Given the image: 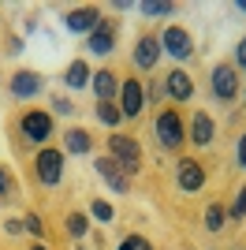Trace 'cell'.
Listing matches in <instances>:
<instances>
[{"mask_svg":"<svg viewBox=\"0 0 246 250\" xmlns=\"http://www.w3.org/2000/svg\"><path fill=\"white\" fill-rule=\"evenodd\" d=\"M15 135L26 142V146H49V138L56 135V120L45 108H26V112L15 120Z\"/></svg>","mask_w":246,"mask_h":250,"instance_id":"6da1fadb","label":"cell"},{"mask_svg":"<svg viewBox=\"0 0 246 250\" xmlns=\"http://www.w3.org/2000/svg\"><path fill=\"white\" fill-rule=\"evenodd\" d=\"M153 135H157V142H161V149H168V153H179V149L186 146V124H183V112H179L175 104H168V108L157 112Z\"/></svg>","mask_w":246,"mask_h":250,"instance_id":"7a4b0ae2","label":"cell"},{"mask_svg":"<svg viewBox=\"0 0 246 250\" xmlns=\"http://www.w3.org/2000/svg\"><path fill=\"white\" fill-rule=\"evenodd\" d=\"M63 165H67V153L56 146H41L34 153V176H38L41 187H60L63 183Z\"/></svg>","mask_w":246,"mask_h":250,"instance_id":"3957f363","label":"cell"},{"mask_svg":"<svg viewBox=\"0 0 246 250\" xmlns=\"http://www.w3.org/2000/svg\"><path fill=\"white\" fill-rule=\"evenodd\" d=\"M239 86H243V75L235 71V63H213V75H209V90H213V97L220 104H231L239 97Z\"/></svg>","mask_w":246,"mask_h":250,"instance_id":"277c9868","label":"cell"},{"mask_svg":"<svg viewBox=\"0 0 246 250\" xmlns=\"http://www.w3.org/2000/svg\"><path fill=\"white\" fill-rule=\"evenodd\" d=\"M104 146H108V157L120 161V168L127 172V176L142 172V149H138V138L134 135H108Z\"/></svg>","mask_w":246,"mask_h":250,"instance_id":"5b68a950","label":"cell"},{"mask_svg":"<svg viewBox=\"0 0 246 250\" xmlns=\"http://www.w3.org/2000/svg\"><path fill=\"white\" fill-rule=\"evenodd\" d=\"M120 112H123V124L127 120H138L145 108V83L138 79V75H123V83H120Z\"/></svg>","mask_w":246,"mask_h":250,"instance_id":"8992f818","label":"cell"},{"mask_svg":"<svg viewBox=\"0 0 246 250\" xmlns=\"http://www.w3.org/2000/svg\"><path fill=\"white\" fill-rule=\"evenodd\" d=\"M161 49L172 56V60H190L194 56V34L186 30V26H179V22H168L161 30Z\"/></svg>","mask_w":246,"mask_h":250,"instance_id":"52a82bcc","label":"cell"},{"mask_svg":"<svg viewBox=\"0 0 246 250\" xmlns=\"http://www.w3.org/2000/svg\"><path fill=\"white\" fill-rule=\"evenodd\" d=\"M164 49H161V34L153 30H142L138 38H134V49H131V63L138 67V71H153L157 63H161Z\"/></svg>","mask_w":246,"mask_h":250,"instance_id":"ba28073f","label":"cell"},{"mask_svg":"<svg viewBox=\"0 0 246 250\" xmlns=\"http://www.w3.org/2000/svg\"><path fill=\"white\" fill-rule=\"evenodd\" d=\"M45 94V79L30 67H19V71L8 79V97L11 101H34V97Z\"/></svg>","mask_w":246,"mask_h":250,"instance_id":"9c48e42d","label":"cell"},{"mask_svg":"<svg viewBox=\"0 0 246 250\" xmlns=\"http://www.w3.org/2000/svg\"><path fill=\"white\" fill-rule=\"evenodd\" d=\"M205 179H209V172H205V165L198 157H179L175 161V183H179L183 194H198L205 187Z\"/></svg>","mask_w":246,"mask_h":250,"instance_id":"30bf717a","label":"cell"},{"mask_svg":"<svg viewBox=\"0 0 246 250\" xmlns=\"http://www.w3.org/2000/svg\"><path fill=\"white\" fill-rule=\"evenodd\" d=\"M216 138V120L205 108H198V112H190V124H186V142L194 149H209Z\"/></svg>","mask_w":246,"mask_h":250,"instance_id":"8fae6325","label":"cell"},{"mask_svg":"<svg viewBox=\"0 0 246 250\" xmlns=\"http://www.w3.org/2000/svg\"><path fill=\"white\" fill-rule=\"evenodd\" d=\"M116 34H120V22L108 19V15H101V22H97V26H93V34L86 38V49H90L93 56H112Z\"/></svg>","mask_w":246,"mask_h":250,"instance_id":"7c38bea8","label":"cell"},{"mask_svg":"<svg viewBox=\"0 0 246 250\" xmlns=\"http://www.w3.org/2000/svg\"><path fill=\"white\" fill-rule=\"evenodd\" d=\"M93 172L101 179H108V187L116 190V194H131V176L120 168V161H112L108 153H101V157H93Z\"/></svg>","mask_w":246,"mask_h":250,"instance_id":"4fadbf2b","label":"cell"},{"mask_svg":"<svg viewBox=\"0 0 246 250\" xmlns=\"http://www.w3.org/2000/svg\"><path fill=\"white\" fill-rule=\"evenodd\" d=\"M97 22H101V8H97V4H82V8H71L63 15V30L67 34H86V38H90Z\"/></svg>","mask_w":246,"mask_h":250,"instance_id":"5bb4252c","label":"cell"},{"mask_svg":"<svg viewBox=\"0 0 246 250\" xmlns=\"http://www.w3.org/2000/svg\"><path fill=\"white\" fill-rule=\"evenodd\" d=\"M164 94L172 97L175 104H186L190 97H194V79H190V71H183V67H172V71L164 75Z\"/></svg>","mask_w":246,"mask_h":250,"instance_id":"9a60e30c","label":"cell"},{"mask_svg":"<svg viewBox=\"0 0 246 250\" xmlns=\"http://www.w3.org/2000/svg\"><path fill=\"white\" fill-rule=\"evenodd\" d=\"M120 71H112V67H97L93 71V79H90V90H93V97L97 101H116L120 97Z\"/></svg>","mask_w":246,"mask_h":250,"instance_id":"2e32d148","label":"cell"},{"mask_svg":"<svg viewBox=\"0 0 246 250\" xmlns=\"http://www.w3.org/2000/svg\"><path fill=\"white\" fill-rule=\"evenodd\" d=\"M63 86L67 90H86L90 86V79H93V67H90V60H82V56H75L67 67H63Z\"/></svg>","mask_w":246,"mask_h":250,"instance_id":"e0dca14e","label":"cell"},{"mask_svg":"<svg viewBox=\"0 0 246 250\" xmlns=\"http://www.w3.org/2000/svg\"><path fill=\"white\" fill-rule=\"evenodd\" d=\"M63 153L90 157L93 153V135L86 131V127H67V131H63Z\"/></svg>","mask_w":246,"mask_h":250,"instance_id":"ac0fdd59","label":"cell"},{"mask_svg":"<svg viewBox=\"0 0 246 250\" xmlns=\"http://www.w3.org/2000/svg\"><path fill=\"white\" fill-rule=\"evenodd\" d=\"M93 120H97L101 127H108V131H116V127L123 124V112H120L116 101H97L93 104Z\"/></svg>","mask_w":246,"mask_h":250,"instance_id":"d6986e66","label":"cell"},{"mask_svg":"<svg viewBox=\"0 0 246 250\" xmlns=\"http://www.w3.org/2000/svg\"><path fill=\"white\" fill-rule=\"evenodd\" d=\"M202 228L205 231H224L227 228V206H220V202H213V206H205V213H202Z\"/></svg>","mask_w":246,"mask_h":250,"instance_id":"ffe728a7","label":"cell"},{"mask_svg":"<svg viewBox=\"0 0 246 250\" xmlns=\"http://www.w3.org/2000/svg\"><path fill=\"white\" fill-rule=\"evenodd\" d=\"M63 231H67L71 239H86V235H90V217H86V213H79V209H75V213H67Z\"/></svg>","mask_w":246,"mask_h":250,"instance_id":"44dd1931","label":"cell"},{"mask_svg":"<svg viewBox=\"0 0 246 250\" xmlns=\"http://www.w3.org/2000/svg\"><path fill=\"white\" fill-rule=\"evenodd\" d=\"M138 11L142 15H149V19H168V15H175V4L172 0H145V4H138Z\"/></svg>","mask_w":246,"mask_h":250,"instance_id":"7402d4cb","label":"cell"},{"mask_svg":"<svg viewBox=\"0 0 246 250\" xmlns=\"http://www.w3.org/2000/svg\"><path fill=\"white\" fill-rule=\"evenodd\" d=\"M227 220H231V224L246 220V187L235 190V198H231V206H227Z\"/></svg>","mask_w":246,"mask_h":250,"instance_id":"603a6c76","label":"cell"},{"mask_svg":"<svg viewBox=\"0 0 246 250\" xmlns=\"http://www.w3.org/2000/svg\"><path fill=\"white\" fill-rule=\"evenodd\" d=\"M90 217H93V220H101V224H112V220H116V209H112V202L93 198V206H90Z\"/></svg>","mask_w":246,"mask_h":250,"instance_id":"cb8c5ba5","label":"cell"},{"mask_svg":"<svg viewBox=\"0 0 246 250\" xmlns=\"http://www.w3.org/2000/svg\"><path fill=\"white\" fill-rule=\"evenodd\" d=\"M22 231H26V235H34V239H45V220L38 217V213H26V217H22Z\"/></svg>","mask_w":246,"mask_h":250,"instance_id":"d4e9b609","label":"cell"},{"mask_svg":"<svg viewBox=\"0 0 246 250\" xmlns=\"http://www.w3.org/2000/svg\"><path fill=\"white\" fill-rule=\"evenodd\" d=\"M116 250H157V247H153L149 239H145V235H123Z\"/></svg>","mask_w":246,"mask_h":250,"instance_id":"484cf974","label":"cell"},{"mask_svg":"<svg viewBox=\"0 0 246 250\" xmlns=\"http://www.w3.org/2000/svg\"><path fill=\"white\" fill-rule=\"evenodd\" d=\"M8 198H15V179H11L8 168H0V202H8Z\"/></svg>","mask_w":246,"mask_h":250,"instance_id":"4316f807","label":"cell"},{"mask_svg":"<svg viewBox=\"0 0 246 250\" xmlns=\"http://www.w3.org/2000/svg\"><path fill=\"white\" fill-rule=\"evenodd\" d=\"M52 112H56V116H75V101H71V97H63V94H56V97H52Z\"/></svg>","mask_w":246,"mask_h":250,"instance_id":"83f0119b","label":"cell"},{"mask_svg":"<svg viewBox=\"0 0 246 250\" xmlns=\"http://www.w3.org/2000/svg\"><path fill=\"white\" fill-rule=\"evenodd\" d=\"M164 97V83H157V79H149L145 83V104H157Z\"/></svg>","mask_w":246,"mask_h":250,"instance_id":"f1b7e54d","label":"cell"},{"mask_svg":"<svg viewBox=\"0 0 246 250\" xmlns=\"http://www.w3.org/2000/svg\"><path fill=\"white\" fill-rule=\"evenodd\" d=\"M235 71H239V75L246 71V34L239 38V45H235Z\"/></svg>","mask_w":246,"mask_h":250,"instance_id":"f546056e","label":"cell"},{"mask_svg":"<svg viewBox=\"0 0 246 250\" xmlns=\"http://www.w3.org/2000/svg\"><path fill=\"white\" fill-rule=\"evenodd\" d=\"M235 161H239V168H246V131L239 135V146H235Z\"/></svg>","mask_w":246,"mask_h":250,"instance_id":"4dcf8cb0","label":"cell"},{"mask_svg":"<svg viewBox=\"0 0 246 250\" xmlns=\"http://www.w3.org/2000/svg\"><path fill=\"white\" fill-rule=\"evenodd\" d=\"M4 231H8V235H22V217H11V220H4Z\"/></svg>","mask_w":246,"mask_h":250,"instance_id":"1f68e13d","label":"cell"},{"mask_svg":"<svg viewBox=\"0 0 246 250\" xmlns=\"http://www.w3.org/2000/svg\"><path fill=\"white\" fill-rule=\"evenodd\" d=\"M22 49H26V45H22V38H8V56H19Z\"/></svg>","mask_w":246,"mask_h":250,"instance_id":"d6a6232c","label":"cell"},{"mask_svg":"<svg viewBox=\"0 0 246 250\" xmlns=\"http://www.w3.org/2000/svg\"><path fill=\"white\" fill-rule=\"evenodd\" d=\"M235 8H239V11H243V15H246V0H239V4H235Z\"/></svg>","mask_w":246,"mask_h":250,"instance_id":"836d02e7","label":"cell"},{"mask_svg":"<svg viewBox=\"0 0 246 250\" xmlns=\"http://www.w3.org/2000/svg\"><path fill=\"white\" fill-rule=\"evenodd\" d=\"M30 250H49V247H45V243H34V247Z\"/></svg>","mask_w":246,"mask_h":250,"instance_id":"e575fe53","label":"cell"},{"mask_svg":"<svg viewBox=\"0 0 246 250\" xmlns=\"http://www.w3.org/2000/svg\"><path fill=\"white\" fill-rule=\"evenodd\" d=\"M75 250H86V247H82V243H79V247H75Z\"/></svg>","mask_w":246,"mask_h":250,"instance_id":"d590c367","label":"cell"},{"mask_svg":"<svg viewBox=\"0 0 246 250\" xmlns=\"http://www.w3.org/2000/svg\"><path fill=\"white\" fill-rule=\"evenodd\" d=\"M243 104H246V94H243Z\"/></svg>","mask_w":246,"mask_h":250,"instance_id":"8d00e7d4","label":"cell"}]
</instances>
